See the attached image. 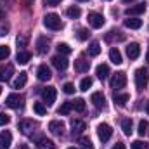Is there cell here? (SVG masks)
<instances>
[{"label": "cell", "instance_id": "obj_19", "mask_svg": "<svg viewBox=\"0 0 149 149\" xmlns=\"http://www.w3.org/2000/svg\"><path fill=\"white\" fill-rule=\"evenodd\" d=\"M71 128H73V135H80V134H83L87 125L81 120H71Z\"/></svg>", "mask_w": 149, "mask_h": 149}, {"label": "cell", "instance_id": "obj_51", "mask_svg": "<svg viewBox=\"0 0 149 149\" xmlns=\"http://www.w3.org/2000/svg\"><path fill=\"white\" fill-rule=\"evenodd\" d=\"M68 149H76V148H68Z\"/></svg>", "mask_w": 149, "mask_h": 149}, {"label": "cell", "instance_id": "obj_27", "mask_svg": "<svg viewBox=\"0 0 149 149\" xmlns=\"http://www.w3.org/2000/svg\"><path fill=\"white\" fill-rule=\"evenodd\" d=\"M66 16L71 17V19H78V17L81 16V10H80V7H76V5L68 7V9H66Z\"/></svg>", "mask_w": 149, "mask_h": 149}, {"label": "cell", "instance_id": "obj_28", "mask_svg": "<svg viewBox=\"0 0 149 149\" xmlns=\"http://www.w3.org/2000/svg\"><path fill=\"white\" fill-rule=\"evenodd\" d=\"M121 130H123L125 135H130V134H132V118L121 120Z\"/></svg>", "mask_w": 149, "mask_h": 149}, {"label": "cell", "instance_id": "obj_9", "mask_svg": "<svg viewBox=\"0 0 149 149\" xmlns=\"http://www.w3.org/2000/svg\"><path fill=\"white\" fill-rule=\"evenodd\" d=\"M37 76L40 81H49L52 78V71H50V68L47 64H40L37 70Z\"/></svg>", "mask_w": 149, "mask_h": 149}, {"label": "cell", "instance_id": "obj_8", "mask_svg": "<svg viewBox=\"0 0 149 149\" xmlns=\"http://www.w3.org/2000/svg\"><path fill=\"white\" fill-rule=\"evenodd\" d=\"M33 128H37V123H35L33 120H23V121H19V130H21V134L31 135V134L35 132Z\"/></svg>", "mask_w": 149, "mask_h": 149}, {"label": "cell", "instance_id": "obj_17", "mask_svg": "<svg viewBox=\"0 0 149 149\" xmlns=\"http://www.w3.org/2000/svg\"><path fill=\"white\" fill-rule=\"evenodd\" d=\"M88 68H90V61H87L83 57H80V59L74 61V70L78 73H85V71H88Z\"/></svg>", "mask_w": 149, "mask_h": 149}, {"label": "cell", "instance_id": "obj_16", "mask_svg": "<svg viewBox=\"0 0 149 149\" xmlns=\"http://www.w3.org/2000/svg\"><path fill=\"white\" fill-rule=\"evenodd\" d=\"M127 56H128L130 59H137V57L141 56V47H139V43H135V42L128 43V47H127Z\"/></svg>", "mask_w": 149, "mask_h": 149}, {"label": "cell", "instance_id": "obj_3", "mask_svg": "<svg viewBox=\"0 0 149 149\" xmlns=\"http://www.w3.org/2000/svg\"><path fill=\"white\" fill-rule=\"evenodd\" d=\"M42 97H43V104L45 106H52L56 102V97H57V90L56 87H45L42 90Z\"/></svg>", "mask_w": 149, "mask_h": 149}, {"label": "cell", "instance_id": "obj_22", "mask_svg": "<svg viewBox=\"0 0 149 149\" xmlns=\"http://www.w3.org/2000/svg\"><path fill=\"white\" fill-rule=\"evenodd\" d=\"M37 148L38 149H56V144H54L50 139L42 137V139H38L37 141Z\"/></svg>", "mask_w": 149, "mask_h": 149}, {"label": "cell", "instance_id": "obj_52", "mask_svg": "<svg viewBox=\"0 0 149 149\" xmlns=\"http://www.w3.org/2000/svg\"><path fill=\"white\" fill-rule=\"evenodd\" d=\"M0 94H2V87H0Z\"/></svg>", "mask_w": 149, "mask_h": 149}, {"label": "cell", "instance_id": "obj_45", "mask_svg": "<svg viewBox=\"0 0 149 149\" xmlns=\"http://www.w3.org/2000/svg\"><path fill=\"white\" fill-rule=\"evenodd\" d=\"M3 16H5V12H3V9L0 7V19H3Z\"/></svg>", "mask_w": 149, "mask_h": 149}, {"label": "cell", "instance_id": "obj_14", "mask_svg": "<svg viewBox=\"0 0 149 149\" xmlns=\"http://www.w3.org/2000/svg\"><path fill=\"white\" fill-rule=\"evenodd\" d=\"M144 10H146V3H144V2H141V3H135V5L128 7V9L125 10V14L130 17V16H139V14H142Z\"/></svg>", "mask_w": 149, "mask_h": 149}, {"label": "cell", "instance_id": "obj_39", "mask_svg": "<svg viewBox=\"0 0 149 149\" xmlns=\"http://www.w3.org/2000/svg\"><path fill=\"white\" fill-rule=\"evenodd\" d=\"M148 127H149V123L142 120V121H139V130H137V132H139L141 135H144V134L148 132Z\"/></svg>", "mask_w": 149, "mask_h": 149}, {"label": "cell", "instance_id": "obj_5", "mask_svg": "<svg viewBox=\"0 0 149 149\" xmlns=\"http://www.w3.org/2000/svg\"><path fill=\"white\" fill-rule=\"evenodd\" d=\"M23 95H19V94H9L7 95V99H5V104L9 106V108H12V109H21L23 108Z\"/></svg>", "mask_w": 149, "mask_h": 149}, {"label": "cell", "instance_id": "obj_44", "mask_svg": "<svg viewBox=\"0 0 149 149\" xmlns=\"http://www.w3.org/2000/svg\"><path fill=\"white\" fill-rule=\"evenodd\" d=\"M111 149H127V148H125V144H123V142H118V144H114Z\"/></svg>", "mask_w": 149, "mask_h": 149}, {"label": "cell", "instance_id": "obj_1", "mask_svg": "<svg viewBox=\"0 0 149 149\" xmlns=\"http://www.w3.org/2000/svg\"><path fill=\"white\" fill-rule=\"evenodd\" d=\"M43 26L49 28V30H52V31H57V30L63 28V21H61V17L56 12H50V14L43 16Z\"/></svg>", "mask_w": 149, "mask_h": 149}, {"label": "cell", "instance_id": "obj_49", "mask_svg": "<svg viewBox=\"0 0 149 149\" xmlns=\"http://www.w3.org/2000/svg\"><path fill=\"white\" fill-rule=\"evenodd\" d=\"M146 61L149 63V49H148V56H146Z\"/></svg>", "mask_w": 149, "mask_h": 149}, {"label": "cell", "instance_id": "obj_21", "mask_svg": "<svg viewBox=\"0 0 149 149\" xmlns=\"http://www.w3.org/2000/svg\"><path fill=\"white\" fill-rule=\"evenodd\" d=\"M95 74H97V78L106 80V78L109 76V66H108V64H99V66L95 68Z\"/></svg>", "mask_w": 149, "mask_h": 149}, {"label": "cell", "instance_id": "obj_50", "mask_svg": "<svg viewBox=\"0 0 149 149\" xmlns=\"http://www.w3.org/2000/svg\"><path fill=\"white\" fill-rule=\"evenodd\" d=\"M78 2H88V0H78Z\"/></svg>", "mask_w": 149, "mask_h": 149}, {"label": "cell", "instance_id": "obj_38", "mask_svg": "<svg viewBox=\"0 0 149 149\" xmlns=\"http://www.w3.org/2000/svg\"><path fill=\"white\" fill-rule=\"evenodd\" d=\"M132 149H149V144L146 141H134L132 142Z\"/></svg>", "mask_w": 149, "mask_h": 149}, {"label": "cell", "instance_id": "obj_43", "mask_svg": "<svg viewBox=\"0 0 149 149\" xmlns=\"http://www.w3.org/2000/svg\"><path fill=\"white\" fill-rule=\"evenodd\" d=\"M17 45H19V47H24V45H26V38L24 37H17Z\"/></svg>", "mask_w": 149, "mask_h": 149}, {"label": "cell", "instance_id": "obj_4", "mask_svg": "<svg viewBox=\"0 0 149 149\" xmlns=\"http://www.w3.org/2000/svg\"><path fill=\"white\" fill-rule=\"evenodd\" d=\"M88 24L92 26V28H95V30H99V28H102L104 26V23H106V19H104V16L102 14H99V12H88Z\"/></svg>", "mask_w": 149, "mask_h": 149}, {"label": "cell", "instance_id": "obj_15", "mask_svg": "<svg viewBox=\"0 0 149 149\" xmlns=\"http://www.w3.org/2000/svg\"><path fill=\"white\" fill-rule=\"evenodd\" d=\"M52 64H54L59 71H64V70L68 68V64H70V63H68V59H66L64 56H61V54H59V56H54V57H52Z\"/></svg>", "mask_w": 149, "mask_h": 149}, {"label": "cell", "instance_id": "obj_29", "mask_svg": "<svg viewBox=\"0 0 149 149\" xmlns=\"http://www.w3.org/2000/svg\"><path fill=\"white\" fill-rule=\"evenodd\" d=\"M88 54H90L92 57L99 56V54H101V43H99V42H92V43L88 45Z\"/></svg>", "mask_w": 149, "mask_h": 149}, {"label": "cell", "instance_id": "obj_7", "mask_svg": "<svg viewBox=\"0 0 149 149\" xmlns=\"http://www.w3.org/2000/svg\"><path fill=\"white\" fill-rule=\"evenodd\" d=\"M125 85H127V74L123 73V71H118V73L111 78V88L120 90V88H123Z\"/></svg>", "mask_w": 149, "mask_h": 149}, {"label": "cell", "instance_id": "obj_47", "mask_svg": "<svg viewBox=\"0 0 149 149\" xmlns=\"http://www.w3.org/2000/svg\"><path fill=\"white\" fill-rule=\"evenodd\" d=\"M130 2H135V0H123V3H130Z\"/></svg>", "mask_w": 149, "mask_h": 149}, {"label": "cell", "instance_id": "obj_35", "mask_svg": "<svg viewBox=\"0 0 149 149\" xmlns=\"http://www.w3.org/2000/svg\"><path fill=\"white\" fill-rule=\"evenodd\" d=\"M73 109L78 113H83L85 111V101L83 99H76V101H73Z\"/></svg>", "mask_w": 149, "mask_h": 149}, {"label": "cell", "instance_id": "obj_13", "mask_svg": "<svg viewBox=\"0 0 149 149\" xmlns=\"http://www.w3.org/2000/svg\"><path fill=\"white\" fill-rule=\"evenodd\" d=\"M49 45H50V42H49L47 37H38L37 38V52L38 54H47L49 49H50Z\"/></svg>", "mask_w": 149, "mask_h": 149}, {"label": "cell", "instance_id": "obj_32", "mask_svg": "<svg viewBox=\"0 0 149 149\" xmlns=\"http://www.w3.org/2000/svg\"><path fill=\"white\" fill-rule=\"evenodd\" d=\"M78 144L81 146V149H94V144L88 137H78Z\"/></svg>", "mask_w": 149, "mask_h": 149}, {"label": "cell", "instance_id": "obj_12", "mask_svg": "<svg viewBox=\"0 0 149 149\" xmlns=\"http://www.w3.org/2000/svg\"><path fill=\"white\" fill-rule=\"evenodd\" d=\"M12 144V134L9 130L0 132V149H9Z\"/></svg>", "mask_w": 149, "mask_h": 149}, {"label": "cell", "instance_id": "obj_46", "mask_svg": "<svg viewBox=\"0 0 149 149\" xmlns=\"http://www.w3.org/2000/svg\"><path fill=\"white\" fill-rule=\"evenodd\" d=\"M17 149H28V144H21Z\"/></svg>", "mask_w": 149, "mask_h": 149}, {"label": "cell", "instance_id": "obj_30", "mask_svg": "<svg viewBox=\"0 0 149 149\" xmlns=\"http://www.w3.org/2000/svg\"><path fill=\"white\" fill-rule=\"evenodd\" d=\"M71 109H73V101H66V102H63V106L57 109V113H59V114H70Z\"/></svg>", "mask_w": 149, "mask_h": 149}, {"label": "cell", "instance_id": "obj_36", "mask_svg": "<svg viewBox=\"0 0 149 149\" xmlns=\"http://www.w3.org/2000/svg\"><path fill=\"white\" fill-rule=\"evenodd\" d=\"M56 49H57V52H59V54H64V56L71 52V47H70L68 43H57V47H56Z\"/></svg>", "mask_w": 149, "mask_h": 149}, {"label": "cell", "instance_id": "obj_11", "mask_svg": "<svg viewBox=\"0 0 149 149\" xmlns=\"http://www.w3.org/2000/svg\"><path fill=\"white\" fill-rule=\"evenodd\" d=\"M49 130L54 134V135H63L64 134V123L61 120H52L49 123Z\"/></svg>", "mask_w": 149, "mask_h": 149}, {"label": "cell", "instance_id": "obj_48", "mask_svg": "<svg viewBox=\"0 0 149 149\" xmlns=\"http://www.w3.org/2000/svg\"><path fill=\"white\" fill-rule=\"evenodd\" d=\"M146 111H148V114H149V102L146 104Z\"/></svg>", "mask_w": 149, "mask_h": 149}, {"label": "cell", "instance_id": "obj_10", "mask_svg": "<svg viewBox=\"0 0 149 149\" xmlns=\"http://www.w3.org/2000/svg\"><path fill=\"white\" fill-rule=\"evenodd\" d=\"M90 101L94 102V106H95L97 109H104V108H106V97H104L102 92H94L92 97H90Z\"/></svg>", "mask_w": 149, "mask_h": 149}, {"label": "cell", "instance_id": "obj_25", "mask_svg": "<svg viewBox=\"0 0 149 149\" xmlns=\"http://www.w3.org/2000/svg\"><path fill=\"white\" fill-rule=\"evenodd\" d=\"M113 99H114V102H116L118 106L123 108V106H127V102L130 101V95H128V94H114Z\"/></svg>", "mask_w": 149, "mask_h": 149}, {"label": "cell", "instance_id": "obj_40", "mask_svg": "<svg viewBox=\"0 0 149 149\" xmlns=\"http://www.w3.org/2000/svg\"><path fill=\"white\" fill-rule=\"evenodd\" d=\"M63 90H64V94H68V95H70V94H73V92H74V85H73V83H70V81H68V83H64Z\"/></svg>", "mask_w": 149, "mask_h": 149}, {"label": "cell", "instance_id": "obj_42", "mask_svg": "<svg viewBox=\"0 0 149 149\" xmlns=\"http://www.w3.org/2000/svg\"><path fill=\"white\" fill-rule=\"evenodd\" d=\"M63 0H45V3L47 5H52V7H56V5H59Z\"/></svg>", "mask_w": 149, "mask_h": 149}, {"label": "cell", "instance_id": "obj_18", "mask_svg": "<svg viewBox=\"0 0 149 149\" xmlns=\"http://www.w3.org/2000/svg\"><path fill=\"white\" fill-rule=\"evenodd\" d=\"M12 73H14V68H12V64L0 66V81H7V80H10Z\"/></svg>", "mask_w": 149, "mask_h": 149}, {"label": "cell", "instance_id": "obj_33", "mask_svg": "<svg viewBox=\"0 0 149 149\" xmlns=\"http://www.w3.org/2000/svg\"><path fill=\"white\" fill-rule=\"evenodd\" d=\"M92 83H94V80L90 78V76H87V78H83L81 81H80V90H83V92H87L90 87H92Z\"/></svg>", "mask_w": 149, "mask_h": 149}, {"label": "cell", "instance_id": "obj_6", "mask_svg": "<svg viewBox=\"0 0 149 149\" xmlns=\"http://www.w3.org/2000/svg\"><path fill=\"white\" fill-rule=\"evenodd\" d=\"M97 135H99V139H101L102 142H108L113 135V128L108 123H101V125L97 127Z\"/></svg>", "mask_w": 149, "mask_h": 149}, {"label": "cell", "instance_id": "obj_23", "mask_svg": "<svg viewBox=\"0 0 149 149\" xmlns=\"http://www.w3.org/2000/svg\"><path fill=\"white\" fill-rule=\"evenodd\" d=\"M109 59H111V63H114V64H121L123 63L121 52L118 50V47H113L111 50H109Z\"/></svg>", "mask_w": 149, "mask_h": 149}, {"label": "cell", "instance_id": "obj_37", "mask_svg": "<svg viewBox=\"0 0 149 149\" xmlns=\"http://www.w3.org/2000/svg\"><path fill=\"white\" fill-rule=\"evenodd\" d=\"M10 56V49L7 45H0V61H5Z\"/></svg>", "mask_w": 149, "mask_h": 149}, {"label": "cell", "instance_id": "obj_2", "mask_svg": "<svg viewBox=\"0 0 149 149\" xmlns=\"http://www.w3.org/2000/svg\"><path fill=\"white\" fill-rule=\"evenodd\" d=\"M149 83V71L146 68H139L135 71V87L137 90H144Z\"/></svg>", "mask_w": 149, "mask_h": 149}, {"label": "cell", "instance_id": "obj_26", "mask_svg": "<svg viewBox=\"0 0 149 149\" xmlns=\"http://www.w3.org/2000/svg\"><path fill=\"white\" fill-rule=\"evenodd\" d=\"M30 59H31V54H30V52H26V50H19V52H17V56H16V61H17L19 64H26Z\"/></svg>", "mask_w": 149, "mask_h": 149}, {"label": "cell", "instance_id": "obj_20", "mask_svg": "<svg viewBox=\"0 0 149 149\" xmlns=\"http://www.w3.org/2000/svg\"><path fill=\"white\" fill-rule=\"evenodd\" d=\"M26 81H28V74L24 73V71H21V73L16 76V80L12 81V87L14 88H23L26 85Z\"/></svg>", "mask_w": 149, "mask_h": 149}, {"label": "cell", "instance_id": "obj_34", "mask_svg": "<svg viewBox=\"0 0 149 149\" xmlns=\"http://www.w3.org/2000/svg\"><path fill=\"white\" fill-rule=\"evenodd\" d=\"M88 35H90V33H88V30H87V28H80V30L76 31V38H78L80 42L88 40Z\"/></svg>", "mask_w": 149, "mask_h": 149}, {"label": "cell", "instance_id": "obj_31", "mask_svg": "<svg viewBox=\"0 0 149 149\" xmlns=\"http://www.w3.org/2000/svg\"><path fill=\"white\" fill-rule=\"evenodd\" d=\"M33 111L37 113L38 116H45L47 114V106L43 102H35L33 104Z\"/></svg>", "mask_w": 149, "mask_h": 149}, {"label": "cell", "instance_id": "obj_41", "mask_svg": "<svg viewBox=\"0 0 149 149\" xmlns=\"http://www.w3.org/2000/svg\"><path fill=\"white\" fill-rule=\"evenodd\" d=\"M10 121V118H9V114H5V113H0V127H3V125H7Z\"/></svg>", "mask_w": 149, "mask_h": 149}, {"label": "cell", "instance_id": "obj_24", "mask_svg": "<svg viewBox=\"0 0 149 149\" xmlns=\"http://www.w3.org/2000/svg\"><path fill=\"white\" fill-rule=\"evenodd\" d=\"M125 26L130 28V30H139L142 26V21L137 19V17H130V19H125Z\"/></svg>", "mask_w": 149, "mask_h": 149}]
</instances>
